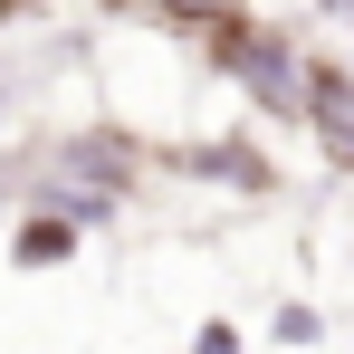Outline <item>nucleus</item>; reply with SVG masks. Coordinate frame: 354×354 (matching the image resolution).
<instances>
[{
    "label": "nucleus",
    "mask_w": 354,
    "mask_h": 354,
    "mask_svg": "<svg viewBox=\"0 0 354 354\" xmlns=\"http://www.w3.org/2000/svg\"><path fill=\"white\" fill-rule=\"evenodd\" d=\"M134 144L124 134H58V144H39L29 153V173H19V192L39 201V211H67V221H106L124 192H134Z\"/></svg>",
    "instance_id": "nucleus-1"
},
{
    "label": "nucleus",
    "mask_w": 354,
    "mask_h": 354,
    "mask_svg": "<svg viewBox=\"0 0 354 354\" xmlns=\"http://www.w3.org/2000/svg\"><path fill=\"white\" fill-rule=\"evenodd\" d=\"M211 58L259 115H306V48L268 19H221L211 29Z\"/></svg>",
    "instance_id": "nucleus-2"
},
{
    "label": "nucleus",
    "mask_w": 354,
    "mask_h": 354,
    "mask_svg": "<svg viewBox=\"0 0 354 354\" xmlns=\"http://www.w3.org/2000/svg\"><path fill=\"white\" fill-rule=\"evenodd\" d=\"M306 134H316V153L335 163V173H354V67L345 58H306Z\"/></svg>",
    "instance_id": "nucleus-3"
},
{
    "label": "nucleus",
    "mask_w": 354,
    "mask_h": 354,
    "mask_svg": "<svg viewBox=\"0 0 354 354\" xmlns=\"http://www.w3.org/2000/svg\"><path fill=\"white\" fill-rule=\"evenodd\" d=\"M192 182H230V192H278V163L259 153V144H239V134H221V144H182L173 153Z\"/></svg>",
    "instance_id": "nucleus-4"
},
{
    "label": "nucleus",
    "mask_w": 354,
    "mask_h": 354,
    "mask_svg": "<svg viewBox=\"0 0 354 354\" xmlns=\"http://www.w3.org/2000/svg\"><path fill=\"white\" fill-rule=\"evenodd\" d=\"M77 230H86V221H67V211H29L19 239H10V259H19V268H58L67 249H77Z\"/></svg>",
    "instance_id": "nucleus-5"
},
{
    "label": "nucleus",
    "mask_w": 354,
    "mask_h": 354,
    "mask_svg": "<svg viewBox=\"0 0 354 354\" xmlns=\"http://www.w3.org/2000/svg\"><path fill=\"white\" fill-rule=\"evenodd\" d=\"M144 19H173V29H221V19H249V0H124Z\"/></svg>",
    "instance_id": "nucleus-6"
},
{
    "label": "nucleus",
    "mask_w": 354,
    "mask_h": 354,
    "mask_svg": "<svg viewBox=\"0 0 354 354\" xmlns=\"http://www.w3.org/2000/svg\"><path fill=\"white\" fill-rule=\"evenodd\" d=\"M316 10H335V19H354V0H316Z\"/></svg>",
    "instance_id": "nucleus-7"
},
{
    "label": "nucleus",
    "mask_w": 354,
    "mask_h": 354,
    "mask_svg": "<svg viewBox=\"0 0 354 354\" xmlns=\"http://www.w3.org/2000/svg\"><path fill=\"white\" fill-rule=\"evenodd\" d=\"M0 10H29V0H0Z\"/></svg>",
    "instance_id": "nucleus-8"
}]
</instances>
